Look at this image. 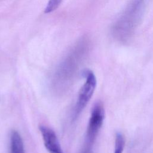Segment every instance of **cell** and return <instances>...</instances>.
<instances>
[{
    "label": "cell",
    "mask_w": 153,
    "mask_h": 153,
    "mask_svg": "<svg viewBox=\"0 0 153 153\" xmlns=\"http://www.w3.org/2000/svg\"><path fill=\"white\" fill-rule=\"evenodd\" d=\"M145 0H132L112 27V34L118 40L128 41L133 34L142 17Z\"/></svg>",
    "instance_id": "6da1fadb"
},
{
    "label": "cell",
    "mask_w": 153,
    "mask_h": 153,
    "mask_svg": "<svg viewBox=\"0 0 153 153\" xmlns=\"http://www.w3.org/2000/svg\"><path fill=\"white\" fill-rule=\"evenodd\" d=\"M105 111L100 102L96 103L91 112L82 153H92L93 147L103 123Z\"/></svg>",
    "instance_id": "7a4b0ae2"
},
{
    "label": "cell",
    "mask_w": 153,
    "mask_h": 153,
    "mask_svg": "<svg viewBox=\"0 0 153 153\" xmlns=\"http://www.w3.org/2000/svg\"><path fill=\"white\" fill-rule=\"evenodd\" d=\"M85 78V82L81 87L73 112V120H75L81 112L87 106V103L93 95L96 89L97 81L94 73L88 69L85 70L82 73Z\"/></svg>",
    "instance_id": "3957f363"
},
{
    "label": "cell",
    "mask_w": 153,
    "mask_h": 153,
    "mask_svg": "<svg viewBox=\"0 0 153 153\" xmlns=\"http://www.w3.org/2000/svg\"><path fill=\"white\" fill-rule=\"evenodd\" d=\"M10 153H25L24 144L17 131H11L10 139Z\"/></svg>",
    "instance_id": "277c9868"
},
{
    "label": "cell",
    "mask_w": 153,
    "mask_h": 153,
    "mask_svg": "<svg viewBox=\"0 0 153 153\" xmlns=\"http://www.w3.org/2000/svg\"><path fill=\"white\" fill-rule=\"evenodd\" d=\"M124 143L125 142L123 135L120 133H117L115 136L114 153H123L124 147Z\"/></svg>",
    "instance_id": "5b68a950"
},
{
    "label": "cell",
    "mask_w": 153,
    "mask_h": 153,
    "mask_svg": "<svg viewBox=\"0 0 153 153\" xmlns=\"http://www.w3.org/2000/svg\"><path fill=\"white\" fill-rule=\"evenodd\" d=\"M62 1V0H49L46 8H45V13H49L56 10Z\"/></svg>",
    "instance_id": "8992f818"
}]
</instances>
